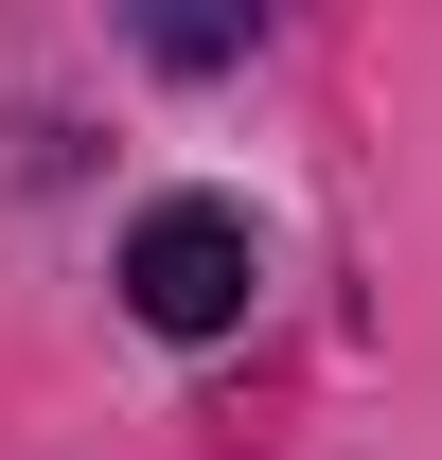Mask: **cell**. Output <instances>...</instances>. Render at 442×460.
<instances>
[{"mask_svg": "<svg viewBox=\"0 0 442 460\" xmlns=\"http://www.w3.org/2000/svg\"><path fill=\"white\" fill-rule=\"evenodd\" d=\"M248 284H266V248H248L230 195H160V213L124 230V301H142V337H230Z\"/></svg>", "mask_w": 442, "mask_h": 460, "instance_id": "1", "label": "cell"}]
</instances>
